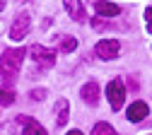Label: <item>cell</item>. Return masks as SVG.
I'll list each match as a JSON object with an SVG mask.
<instances>
[{
	"label": "cell",
	"mask_w": 152,
	"mask_h": 135,
	"mask_svg": "<svg viewBox=\"0 0 152 135\" xmlns=\"http://www.w3.org/2000/svg\"><path fill=\"white\" fill-rule=\"evenodd\" d=\"M24 48H10L0 55V77H3L5 87H10L15 80H17V72H20V65H22V58H24Z\"/></svg>",
	"instance_id": "cell-1"
},
{
	"label": "cell",
	"mask_w": 152,
	"mask_h": 135,
	"mask_svg": "<svg viewBox=\"0 0 152 135\" xmlns=\"http://www.w3.org/2000/svg\"><path fill=\"white\" fill-rule=\"evenodd\" d=\"M106 96H109V101H111V109L113 111H121L123 109V99H126L123 82L121 80H111L109 87H106Z\"/></svg>",
	"instance_id": "cell-2"
},
{
	"label": "cell",
	"mask_w": 152,
	"mask_h": 135,
	"mask_svg": "<svg viewBox=\"0 0 152 135\" xmlns=\"http://www.w3.org/2000/svg\"><path fill=\"white\" fill-rule=\"evenodd\" d=\"M29 53H31V58H34L41 68H53V63H56V53H53L51 48L41 46V44H34V46L29 48Z\"/></svg>",
	"instance_id": "cell-3"
},
{
	"label": "cell",
	"mask_w": 152,
	"mask_h": 135,
	"mask_svg": "<svg viewBox=\"0 0 152 135\" xmlns=\"http://www.w3.org/2000/svg\"><path fill=\"white\" fill-rule=\"evenodd\" d=\"M118 51H121V44L116 41V39H104V41H99L97 48H94V53H97L99 58H104V61L118 58Z\"/></svg>",
	"instance_id": "cell-4"
},
{
	"label": "cell",
	"mask_w": 152,
	"mask_h": 135,
	"mask_svg": "<svg viewBox=\"0 0 152 135\" xmlns=\"http://www.w3.org/2000/svg\"><path fill=\"white\" fill-rule=\"evenodd\" d=\"M29 24H31V19L27 12H20L15 17V22H12V29H10V36H12V41H22V39L27 36L29 31Z\"/></svg>",
	"instance_id": "cell-5"
},
{
	"label": "cell",
	"mask_w": 152,
	"mask_h": 135,
	"mask_svg": "<svg viewBox=\"0 0 152 135\" xmlns=\"http://www.w3.org/2000/svg\"><path fill=\"white\" fill-rule=\"evenodd\" d=\"M65 10H68V15L75 19V22H85V19H87V12L82 7V0H65Z\"/></svg>",
	"instance_id": "cell-6"
},
{
	"label": "cell",
	"mask_w": 152,
	"mask_h": 135,
	"mask_svg": "<svg viewBox=\"0 0 152 135\" xmlns=\"http://www.w3.org/2000/svg\"><path fill=\"white\" fill-rule=\"evenodd\" d=\"M147 113H150L147 104H145V101H135V104H130V106H128V121H133V123H140Z\"/></svg>",
	"instance_id": "cell-7"
},
{
	"label": "cell",
	"mask_w": 152,
	"mask_h": 135,
	"mask_svg": "<svg viewBox=\"0 0 152 135\" xmlns=\"http://www.w3.org/2000/svg\"><path fill=\"white\" fill-rule=\"evenodd\" d=\"M68 116H70V101L68 99H58L56 101V126H65L68 123Z\"/></svg>",
	"instance_id": "cell-8"
},
{
	"label": "cell",
	"mask_w": 152,
	"mask_h": 135,
	"mask_svg": "<svg viewBox=\"0 0 152 135\" xmlns=\"http://www.w3.org/2000/svg\"><path fill=\"white\" fill-rule=\"evenodd\" d=\"M53 41H56V46H58L61 51H65V53H72L75 48H77V39H75V36H68V34L53 36Z\"/></svg>",
	"instance_id": "cell-9"
},
{
	"label": "cell",
	"mask_w": 152,
	"mask_h": 135,
	"mask_svg": "<svg viewBox=\"0 0 152 135\" xmlns=\"http://www.w3.org/2000/svg\"><path fill=\"white\" fill-rule=\"evenodd\" d=\"M82 99L94 106L97 99H99V85H97V82H87V85L82 87Z\"/></svg>",
	"instance_id": "cell-10"
},
{
	"label": "cell",
	"mask_w": 152,
	"mask_h": 135,
	"mask_svg": "<svg viewBox=\"0 0 152 135\" xmlns=\"http://www.w3.org/2000/svg\"><path fill=\"white\" fill-rule=\"evenodd\" d=\"M94 10H97L99 15H106V17H116L121 12L118 5H113V3H106V0H97L94 3Z\"/></svg>",
	"instance_id": "cell-11"
},
{
	"label": "cell",
	"mask_w": 152,
	"mask_h": 135,
	"mask_svg": "<svg viewBox=\"0 0 152 135\" xmlns=\"http://www.w3.org/2000/svg\"><path fill=\"white\" fill-rule=\"evenodd\" d=\"M22 135H46V128H44V126H39L36 121H29V123H24Z\"/></svg>",
	"instance_id": "cell-12"
},
{
	"label": "cell",
	"mask_w": 152,
	"mask_h": 135,
	"mask_svg": "<svg viewBox=\"0 0 152 135\" xmlns=\"http://www.w3.org/2000/svg\"><path fill=\"white\" fill-rule=\"evenodd\" d=\"M92 135H116V130H113V126L109 123H97L92 130Z\"/></svg>",
	"instance_id": "cell-13"
},
{
	"label": "cell",
	"mask_w": 152,
	"mask_h": 135,
	"mask_svg": "<svg viewBox=\"0 0 152 135\" xmlns=\"http://www.w3.org/2000/svg\"><path fill=\"white\" fill-rule=\"evenodd\" d=\"M10 104H15V92L0 87V106H10Z\"/></svg>",
	"instance_id": "cell-14"
},
{
	"label": "cell",
	"mask_w": 152,
	"mask_h": 135,
	"mask_svg": "<svg viewBox=\"0 0 152 135\" xmlns=\"http://www.w3.org/2000/svg\"><path fill=\"white\" fill-rule=\"evenodd\" d=\"M0 135H17V133H15V123H3Z\"/></svg>",
	"instance_id": "cell-15"
},
{
	"label": "cell",
	"mask_w": 152,
	"mask_h": 135,
	"mask_svg": "<svg viewBox=\"0 0 152 135\" xmlns=\"http://www.w3.org/2000/svg\"><path fill=\"white\" fill-rule=\"evenodd\" d=\"M31 99H36V101H41V99H46V89H31Z\"/></svg>",
	"instance_id": "cell-16"
},
{
	"label": "cell",
	"mask_w": 152,
	"mask_h": 135,
	"mask_svg": "<svg viewBox=\"0 0 152 135\" xmlns=\"http://www.w3.org/2000/svg\"><path fill=\"white\" fill-rule=\"evenodd\" d=\"M145 27H147V31L152 34V7H147V12H145Z\"/></svg>",
	"instance_id": "cell-17"
},
{
	"label": "cell",
	"mask_w": 152,
	"mask_h": 135,
	"mask_svg": "<svg viewBox=\"0 0 152 135\" xmlns=\"http://www.w3.org/2000/svg\"><path fill=\"white\" fill-rule=\"evenodd\" d=\"M68 135H82V133H80V130H70Z\"/></svg>",
	"instance_id": "cell-18"
},
{
	"label": "cell",
	"mask_w": 152,
	"mask_h": 135,
	"mask_svg": "<svg viewBox=\"0 0 152 135\" xmlns=\"http://www.w3.org/2000/svg\"><path fill=\"white\" fill-rule=\"evenodd\" d=\"M0 10H5V0H0Z\"/></svg>",
	"instance_id": "cell-19"
}]
</instances>
